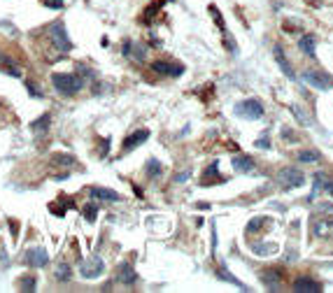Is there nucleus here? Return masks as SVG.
I'll list each match as a JSON object with an SVG mask.
<instances>
[{
  "mask_svg": "<svg viewBox=\"0 0 333 293\" xmlns=\"http://www.w3.org/2000/svg\"><path fill=\"white\" fill-rule=\"evenodd\" d=\"M145 170H147V175H149V177H159V175L163 172V165L156 161V158H149V161H147V165H145Z\"/></svg>",
  "mask_w": 333,
  "mask_h": 293,
  "instance_id": "22",
  "label": "nucleus"
},
{
  "mask_svg": "<svg viewBox=\"0 0 333 293\" xmlns=\"http://www.w3.org/2000/svg\"><path fill=\"white\" fill-rule=\"evenodd\" d=\"M278 182L282 184V188H284V191H291V188L303 186L305 175H303L298 167H284V170H279V172H278Z\"/></svg>",
  "mask_w": 333,
  "mask_h": 293,
  "instance_id": "3",
  "label": "nucleus"
},
{
  "mask_svg": "<svg viewBox=\"0 0 333 293\" xmlns=\"http://www.w3.org/2000/svg\"><path fill=\"white\" fill-rule=\"evenodd\" d=\"M54 277L58 279V282H70V279H73V270H70V265H68V263H61V265L56 268Z\"/></svg>",
  "mask_w": 333,
  "mask_h": 293,
  "instance_id": "20",
  "label": "nucleus"
},
{
  "mask_svg": "<svg viewBox=\"0 0 333 293\" xmlns=\"http://www.w3.org/2000/svg\"><path fill=\"white\" fill-rule=\"evenodd\" d=\"M23 86L28 89V93H31L33 98H42V95H44V91L37 86V82H33V79H26V82H23Z\"/></svg>",
  "mask_w": 333,
  "mask_h": 293,
  "instance_id": "24",
  "label": "nucleus"
},
{
  "mask_svg": "<svg viewBox=\"0 0 333 293\" xmlns=\"http://www.w3.org/2000/svg\"><path fill=\"white\" fill-rule=\"evenodd\" d=\"M210 14H212V17H215L217 26H219V28H222V31H224V19H222V14H219V10H217L215 5H210Z\"/></svg>",
  "mask_w": 333,
  "mask_h": 293,
  "instance_id": "31",
  "label": "nucleus"
},
{
  "mask_svg": "<svg viewBox=\"0 0 333 293\" xmlns=\"http://www.w3.org/2000/svg\"><path fill=\"white\" fill-rule=\"evenodd\" d=\"M266 226V217H254V219L247 223V233H257L259 228Z\"/></svg>",
  "mask_w": 333,
  "mask_h": 293,
  "instance_id": "29",
  "label": "nucleus"
},
{
  "mask_svg": "<svg viewBox=\"0 0 333 293\" xmlns=\"http://www.w3.org/2000/svg\"><path fill=\"white\" fill-rule=\"evenodd\" d=\"M75 73L82 77V79H93L96 77V73L91 70V68H86L84 63H77V68H75Z\"/></svg>",
  "mask_w": 333,
  "mask_h": 293,
  "instance_id": "27",
  "label": "nucleus"
},
{
  "mask_svg": "<svg viewBox=\"0 0 333 293\" xmlns=\"http://www.w3.org/2000/svg\"><path fill=\"white\" fill-rule=\"evenodd\" d=\"M89 193H91V198H96V200H121V196H119L117 191L105 188V186H93Z\"/></svg>",
  "mask_w": 333,
  "mask_h": 293,
  "instance_id": "16",
  "label": "nucleus"
},
{
  "mask_svg": "<svg viewBox=\"0 0 333 293\" xmlns=\"http://www.w3.org/2000/svg\"><path fill=\"white\" fill-rule=\"evenodd\" d=\"M296 293H322V284L312 277H298L294 286H291Z\"/></svg>",
  "mask_w": 333,
  "mask_h": 293,
  "instance_id": "9",
  "label": "nucleus"
},
{
  "mask_svg": "<svg viewBox=\"0 0 333 293\" xmlns=\"http://www.w3.org/2000/svg\"><path fill=\"white\" fill-rule=\"evenodd\" d=\"M273 54H275V61L279 63V70L287 74L289 79H294L296 77V73H294V68H291V63H289V58H287V54H284V49L279 47V44H275V49H273Z\"/></svg>",
  "mask_w": 333,
  "mask_h": 293,
  "instance_id": "12",
  "label": "nucleus"
},
{
  "mask_svg": "<svg viewBox=\"0 0 333 293\" xmlns=\"http://www.w3.org/2000/svg\"><path fill=\"white\" fill-rule=\"evenodd\" d=\"M49 126H52V114H49V112H44L42 116H37V119L31 124L33 135H44V133L49 130Z\"/></svg>",
  "mask_w": 333,
  "mask_h": 293,
  "instance_id": "14",
  "label": "nucleus"
},
{
  "mask_svg": "<svg viewBox=\"0 0 333 293\" xmlns=\"http://www.w3.org/2000/svg\"><path fill=\"white\" fill-rule=\"evenodd\" d=\"M103 272H105V263H103V258H98V256H89V258H82V261H79V275H82L84 279H98Z\"/></svg>",
  "mask_w": 333,
  "mask_h": 293,
  "instance_id": "4",
  "label": "nucleus"
},
{
  "mask_svg": "<svg viewBox=\"0 0 333 293\" xmlns=\"http://www.w3.org/2000/svg\"><path fill=\"white\" fill-rule=\"evenodd\" d=\"M0 70L5 74H10V77H21V65L14 61V58H10V56H5V58L0 61Z\"/></svg>",
  "mask_w": 333,
  "mask_h": 293,
  "instance_id": "17",
  "label": "nucleus"
},
{
  "mask_svg": "<svg viewBox=\"0 0 333 293\" xmlns=\"http://www.w3.org/2000/svg\"><path fill=\"white\" fill-rule=\"evenodd\" d=\"M236 114L247 116V119H261L263 116V105L259 103L257 98H249L245 103L236 105Z\"/></svg>",
  "mask_w": 333,
  "mask_h": 293,
  "instance_id": "7",
  "label": "nucleus"
},
{
  "mask_svg": "<svg viewBox=\"0 0 333 293\" xmlns=\"http://www.w3.org/2000/svg\"><path fill=\"white\" fill-rule=\"evenodd\" d=\"M226 44H228L231 54H238V47H236V42H233V37H228V40H226Z\"/></svg>",
  "mask_w": 333,
  "mask_h": 293,
  "instance_id": "37",
  "label": "nucleus"
},
{
  "mask_svg": "<svg viewBox=\"0 0 333 293\" xmlns=\"http://www.w3.org/2000/svg\"><path fill=\"white\" fill-rule=\"evenodd\" d=\"M82 212H84V219H86V221H96L98 205H96V202H86V205H84V209H82Z\"/></svg>",
  "mask_w": 333,
  "mask_h": 293,
  "instance_id": "26",
  "label": "nucleus"
},
{
  "mask_svg": "<svg viewBox=\"0 0 333 293\" xmlns=\"http://www.w3.org/2000/svg\"><path fill=\"white\" fill-rule=\"evenodd\" d=\"M21 291H26V293H33L35 289H37V279L33 277V275H26V277H21Z\"/></svg>",
  "mask_w": 333,
  "mask_h": 293,
  "instance_id": "23",
  "label": "nucleus"
},
{
  "mask_svg": "<svg viewBox=\"0 0 333 293\" xmlns=\"http://www.w3.org/2000/svg\"><path fill=\"white\" fill-rule=\"evenodd\" d=\"M217 275H219V277H222V279H226V282L236 284V286H240V289H242V282H238V279H236V277H233V275H226L224 270H219V272H217Z\"/></svg>",
  "mask_w": 333,
  "mask_h": 293,
  "instance_id": "32",
  "label": "nucleus"
},
{
  "mask_svg": "<svg viewBox=\"0 0 333 293\" xmlns=\"http://www.w3.org/2000/svg\"><path fill=\"white\" fill-rule=\"evenodd\" d=\"M52 84H54V89L58 93L68 95V98L79 93V91L84 89V79L77 73H56V74H52Z\"/></svg>",
  "mask_w": 333,
  "mask_h": 293,
  "instance_id": "1",
  "label": "nucleus"
},
{
  "mask_svg": "<svg viewBox=\"0 0 333 293\" xmlns=\"http://www.w3.org/2000/svg\"><path fill=\"white\" fill-rule=\"evenodd\" d=\"M151 70L159 74H166V77H180V74L184 73V65L170 63V61H154L151 63Z\"/></svg>",
  "mask_w": 333,
  "mask_h": 293,
  "instance_id": "8",
  "label": "nucleus"
},
{
  "mask_svg": "<svg viewBox=\"0 0 333 293\" xmlns=\"http://www.w3.org/2000/svg\"><path fill=\"white\" fill-rule=\"evenodd\" d=\"M145 47L142 44H135V49H130L129 52V56H133V58H138V61H145Z\"/></svg>",
  "mask_w": 333,
  "mask_h": 293,
  "instance_id": "30",
  "label": "nucleus"
},
{
  "mask_svg": "<svg viewBox=\"0 0 333 293\" xmlns=\"http://www.w3.org/2000/svg\"><path fill=\"white\" fill-rule=\"evenodd\" d=\"M252 249H254L257 256H268V254H273L278 247H275V244H252Z\"/></svg>",
  "mask_w": 333,
  "mask_h": 293,
  "instance_id": "25",
  "label": "nucleus"
},
{
  "mask_svg": "<svg viewBox=\"0 0 333 293\" xmlns=\"http://www.w3.org/2000/svg\"><path fill=\"white\" fill-rule=\"evenodd\" d=\"M319 154H317V151H301V154H298V161H301V163H317V161H319Z\"/></svg>",
  "mask_w": 333,
  "mask_h": 293,
  "instance_id": "28",
  "label": "nucleus"
},
{
  "mask_svg": "<svg viewBox=\"0 0 333 293\" xmlns=\"http://www.w3.org/2000/svg\"><path fill=\"white\" fill-rule=\"evenodd\" d=\"M303 79L308 84H312L314 89H322V91L333 89V77L322 73V70H305V73H303Z\"/></svg>",
  "mask_w": 333,
  "mask_h": 293,
  "instance_id": "5",
  "label": "nucleus"
},
{
  "mask_svg": "<svg viewBox=\"0 0 333 293\" xmlns=\"http://www.w3.org/2000/svg\"><path fill=\"white\" fill-rule=\"evenodd\" d=\"M23 263L28 265V268H44L47 263H49V254L44 247H33L23 254Z\"/></svg>",
  "mask_w": 333,
  "mask_h": 293,
  "instance_id": "6",
  "label": "nucleus"
},
{
  "mask_svg": "<svg viewBox=\"0 0 333 293\" xmlns=\"http://www.w3.org/2000/svg\"><path fill=\"white\" fill-rule=\"evenodd\" d=\"M52 163H54V165L70 167V165H75V156H70V154H54V156H52Z\"/></svg>",
  "mask_w": 333,
  "mask_h": 293,
  "instance_id": "21",
  "label": "nucleus"
},
{
  "mask_svg": "<svg viewBox=\"0 0 333 293\" xmlns=\"http://www.w3.org/2000/svg\"><path fill=\"white\" fill-rule=\"evenodd\" d=\"M312 233L317 238H329L333 235V219H314L312 221Z\"/></svg>",
  "mask_w": 333,
  "mask_h": 293,
  "instance_id": "13",
  "label": "nucleus"
},
{
  "mask_svg": "<svg viewBox=\"0 0 333 293\" xmlns=\"http://www.w3.org/2000/svg\"><path fill=\"white\" fill-rule=\"evenodd\" d=\"M117 282L126 284V286H133V284L138 282V272H135V268L130 263H121L117 268Z\"/></svg>",
  "mask_w": 333,
  "mask_h": 293,
  "instance_id": "11",
  "label": "nucleus"
},
{
  "mask_svg": "<svg viewBox=\"0 0 333 293\" xmlns=\"http://www.w3.org/2000/svg\"><path fill=\"white\" fill-rule=\"evenodd\" d=\"M298 47H301V52L305 54V56L314 58V37H312V35H303L301 42H298Z\"/></svg>",
  "mask_w": 333,
  "mask_h": 293,
  "instance_id": "19",
  "label": "nucleus"
},
{
  "mask_svg": "<svg viewBox=\"0 0 333 293\" xmlns=\"http://www.w3.org/2000/svg\"><path fill=\"white\" fill-rule=\"evenodd\" d=\"M147 140H149V130H147V128H140L135 133H130V135L124 140V154L133 151L135 146H140L142 142H147Z\"/></svg>",
  "mask_w": 333,
  "mask_h": 293,
  "instance_id": "10",
  "label": "nucleus"
},
{
  "mask_svg": "<svg viewBox=\"0 0 333 293\" xmlns=\"http://www.w3.org/2000/svg\"><path fill=\"white\" fill-rule=\"evenodd\" d=\"M44 7H52V10H63V0H42Z\"/></svg>",
  "mask_w": 333,
  "mask_h": 293,
  "instance_id": "33",
  "label": "nucleus"
},
{
  "mask_svg": "<svg viewBox=\"0 0 333 293\" xmlns=\"http://www.w3.org/2000/svg\"><path fill=\"white\" fill-rule=\"evenodd\" d=\"M231 165H233V170H236V172L247 175V172H252V170H254V161H252L249 156H236L233 161H231Z\"/></svg>",
  "mask_w": 333,
  "mask_h": 293,
  "instance_id": "18",
  "label": "nucleus"
},
{
  "mask_svg": "<svg viewBox=\"0 0 333 293\" xmlns=\"http://www.w3.org/2000/svg\"><path fill=\"white\" fill-rule=\"evenodd\" d=\"M189 177H191V170H182V172H177V175H175V182H177V184H184Z\"/></svg>",
  "mask_w": 333,
  "mask_h": 293,
  "instance_id": "34",
  "label": "nucleus"
},
{
  "mask_svg": "<svg viewBox=\"0 0 333 293\" xmlns=\"http://www.w3.org/2000/svg\"><path fill=\"white\" fill-rule=\"evenodd\" d=\"M110 151V137H103L100 140V156H108Z\"/></svg>",
  "mask_w": 333,
  "mask_h": 293,
  "instance_id": "35",
  "label": "nucleus"
},
{
  "mask_svg": "<svg viewBox=\"0 0 333 293\" xmlns=\"http://www.w3.org/2000/svg\"><path fill=\"white\" fill-rule=\"evenodd\" d=\"M47 35H49V42L54 44V49H58V52H70L73 49V40L68 37V31H65L63 23H52L49 26V31H47Z\"/></svg>",
  "mask_w": 333,
  "mask_h": 293,
  "instance_id": "2",
  "label": "nucleus"
},
{
  "mask_svg": "<svg viewBox=\"0 0 333 293\" xmlns=\"http://www.w3.org/2000/svg\"><path fill=\"white\" fill-rule=\"evenodd\" d=\"M257 146H259V149H268V146H270L268 137H259V140H257Z\"/></svg>",
  "mask_w": 333,
  "mask_h": 293,
  "instance_id": "36",
  "label": "nucleus"
},
{
  "mask_svg": "<svg viewBox=\"0 0 333 293\" xmlns=\"http://www.w3.org/2000/svg\"><path fill=\"white\" fill-rule=\"evenodd\" d=\"M261 279H263V284H266V289H268V291H279L282 272H279V270H266Z\"/></svg>",
  "mask_w": 333,
  "mask_h": 293,
  "instance_id": "15",
  "label": "nucleus"
}]
</instances>
